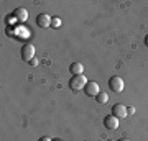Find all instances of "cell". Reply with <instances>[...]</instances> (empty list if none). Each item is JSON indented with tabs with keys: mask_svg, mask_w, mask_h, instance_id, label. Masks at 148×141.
Wrapping results in <instances>:
<instances>
[{
	"mask_svg": "<svg viewBox=\"0 0 148 141\" xmlns=\"http://www.w3.org/2000/svg\"><path fill=\"white\" fill-rule=\"evenodd\" d=\"M87 82H89V80L86 79L84 74H81V76H73V77L69 79V89H73L74 92L84 90V87H86Z\"/></svg>",
	"mask_w": 148,
	"mask_h": 141,
	"instance_id": "cell-1",
	"label": "cell"
},
{
	"mask_svg": "<svg viewBox=\"0 0 148 141\" xmlns=\"http://www.w3.org/2000/svg\"><path fill=\"white\" fill-rule=\"evenodd\" d=\"M21 59L27 61V63H30L32 59H35V46L33 44H30V43L23 44V48H21Z\"/></svg>",
	"mask_w": 148,
	"mask_h": 141,
	"instance_id": "cell-2",
	"label": "cell"
},
{
	"mask_svg": "<svg viewBox=\"0 0 148 141\" xmlns=\"http://www.w3.org/2000/svg\"><path fill=\"white\" fill-rule=\"evenodd\" d=\"M109 87H110L114 92H122L123 90V87H125V84H123V79L119 77V76H114V77L109 79Z\"/></svg>",
	"mask_w": 148,
	"mask_h": 141,
	"instance_id": "cell-3",
	"label": "cell"
},
{
	"mask_svg": "<svg viewBox=\"0 0 148 141\" xmlns=\"http://www.w3.org/2000/svg\"><path fill=\"white\" fill-rule=\"evenodd\" d=\"M101 92V89H99V84L94 82V80H89V82L86 84L84 87V94L87 95V97H97V94Z\"/></svg>",
	"mask_w": 148,
	"mask_h": 141,
	"instance_id": "cell-4",
	"label": "cell"
},
{
	"mask_svg": "<svg viewBox=\"0 0 148 141\" xmlns=\"http://www.w3.org/2000/svg\"><path fill=\"white\" fill-rule=\"evenodd\" d=\"M112 115L117 116V118H125V116H128L127 107L122 105V104H115L114 107H112Z\"/></svg>",
	"mask_w": 148,
	"mask_h": 141,
	"instance_id": "cell-5",
	"label": "cell"
},
{
	"mask_svg": "<svg viewBox=\"0 0 148 141\" xmlns=\"http://www.w3.org/2000/svg\"><path fill=\"white\" fill-rule=\"evenodd\" d=\"M51 21H53V18L48 15V13H40V15L36 16V25L40 26V28H48V26H51Z\"/></svg>",
	"mask_w": 148,
	"mask_h": 141,
	"instance_id": "cell-6",
	"label": "cell"
},
{
	"mask_svg": "<svg viewBox=\"0 0 148 141\" xmlns=\"http://www.w3.org/2000/svg\"><path fill=\"white\" fill-rule=\"evenodd\" d=\"M104 126H106L107 130H117L119 128V118L114 115H107L104 118Z\"/></svg>",
	"mask_w": 148,
	"mask_h": 141,
	"instance_id": "cell-7",
	"label": "cell"
},
{
	"mask_svg": "<svg viewBox=\"0 0 148 141\" xmlns=\"http://www.w3.org/2000/svg\"><path fill=\"white\" fill-rule=\"evenodd\" d=\"M13 16H15L18 21H27V18H28V10L27 8H23V7H20V8H16L15 12H13Z\"/></svg>",
	"mask_w": 148,
	"mask_h": 141,
	"instance_id": "cell-8",
	"label": "cell"
},
{
	"mask_svg": "<svg viewBox=\"0 0 148 141\" xmlns=\"http://www.w3.org/2000/svg\"><path fill=\"white\" fill-rule=\"evenodd\" d=\"M69 71L73 76H81V74H84V66H82V63H73Z\"/></svg>",
	"mask_w": 148,
	"mask_h": 141,
	"instance_id": "cell-9",
	"label": "cell"
},
{
	"mask_svg": "<svg viewBox=\"0 0 148 141\" xmlns=\"http://www.w3.org/2000/svg\"><path fill=\"white\" fill-rule=\"evenodd\" d=\"M95 102H99V104H107L109 102V95L106 92H99L97 97H95Z\"/></svg>",
	"mask_w": 148,
	"mask_h": 141,
	"instance_id": "cell-10",
	"label": "cell"
},
{
	"mask_svg": "<svg viewBox=\"0 0 148 141\" xmlns=\"http://www.w3.org/2000/svg\"><path fill=\"white\" fill-rule=\"evenodd\" d=\"M61 25H63V23H61V18H58V16H54V18H53V21H51V26H53V28H59Z\"/></svg>",
	"mask_w": 148,
	"mask_h": 141,
	"instance_id": "cell-11",
	"label": "cell"
},
{
	"mask_svg": "<svg viewBox=\"0 0 148 141\" xmlns=\"http://www.w3.org/2000/svg\"><path fill=\"white\" fill-rule=\"evenodd\" d=\"M127 113H128V115H133V113H135V108H133V107H128V108H127Z\"/></svg>",
	"mask_w": 148,
	"mask_h": 141,
	"instance_id": "cell-12",
	"label": "cell"
},
{
	"mask_svg": "<svg viewBox=\"0 0 148 141\" xmlns=\"http://www.w3.org/2000/svg\"><path fill=\"white\" fill-rule=\"evenodd\" d=\"M38 63H40V61H38L36 58H35V59H32V61H30V64H32V66H38Z\"/></svg>",
	"mask_w": 148,
	"mask_h": 141,
	"instance_id": "cell-13",
	"label": "cell"
},
{
	"mask_svg": "<svg viewBox=\"0 0 148 141\" xmlns=\"http://www.w3.org/2000/svg\"><path fill=\"white\" fill-rule=\"evenodd\" d=\"M38 141H53V140H51V138H48V136H41Z\"/></svg>",
	"mask_w": 148,
	"mask_h": 141,
	"instance_id": "cell-14",
	"label": "cell"
},
{
	"mask_svg": "<svg viewBox=\"0 0 148 141\" xmlns=\"http://www.w3.org/2000/svg\"><path fill=\"white\" fill-rule=\"evenodd\" d=\"M145 44H147V46H148V35H147V36H145Z\"/></svg>",
	"mask_w": 148,
	"mask_h": 141,
	"instance_id": "cell-15",
	"label": "cell"
},
{
	"mask_svg": "<svg viewBox=\"0 0 148 141\" xmlns=\"http://www.w3.org/2000/svg\"><path fill=\"white\" fill-rule=\"evenodd\" d=\"M119 141H130V140H128V138H120Z\"/></svg>",
	"mask_w": 148,
	"mask_h": 141,
	"instance_id": "cell-16",
	"label": "cell"
},
{
	"mask_svg": "<svg viewBox=\"0 0 148 141\" xmlns=\"http://www.w3.org/2000/svg\"><path fill=\"white\" fill-rule=\"evenodd\" d=\"M109 141H112V140H109Z\"/></svg>",
	"mask_w": 148,
	"mask_h": 141,
	"instance_id": "cell-17",
	"label": "cell"
}]
</instances>
